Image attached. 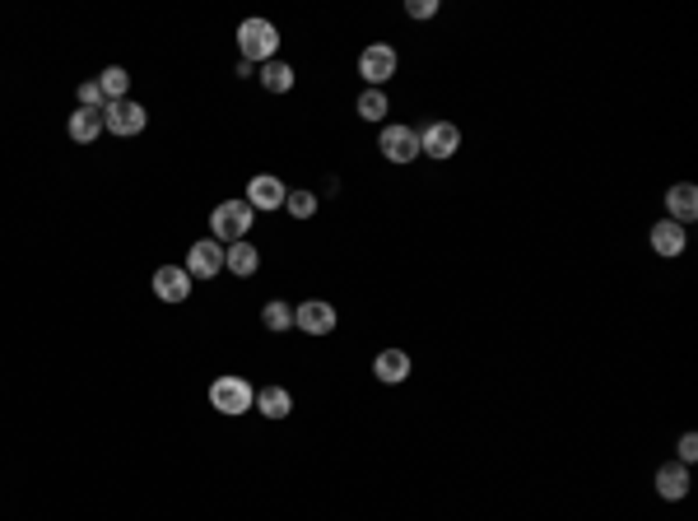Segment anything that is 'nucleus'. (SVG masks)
Listing matches in <instances>:
<instances>
[{"mask_svg":"<svg viewBox=\"0 0 698 521\" xmlns=\"http://www.w3.org/2000/svg\"><path fill=\"white\" fill-rule=\"evenodd\" d=\"M238 52H242L247 66H266V61H275V52H280V28L270 24V19H261V14L242 19L238 24Z\"/></svg>","mask_w":698,"mask_h":521,"instance_id":"nucleus-1","label":"nucleus"},{"mask_svg":"<svg viewBox=\"0 0 698 521\" xmlns=\"http://www.w3.org/2000/svg\"><path fill=\"white\" fill-rule=\"evenodd\" d=\"M252 224H256V210L247 201H219L215 210H210V238H215L219 247L242 242L252 233Z\"/></svg>","mask_w":698,"mask_h":521,"instance_id":"nucleus-2","label":"nucleus"},{"mask_svg":"<svg viewBox=\"0 0 698 521\" xmlns=\"http://www.w3.org/2000/svg\"><path fill=\"white\" fill-rule=\"evenodd\" d=\"M252 405H256V387L247 382V377L224 373V377H215V382H210V410H219V415L238 419V415H247Z\"/></svg>","mask_w":698,"mask_h":521,"instance_id":"nucleus-3","label":"nucleus"},{"mask_svg":"<svg viewBox=\"0 0 698 521\" xmlns=\"http://www.w3.org/2000/svg\"><path fill=\"white\" fill-rule=\"evenodd\" d=\"M461 154V126L457 121H429L424 131H419V159H438V163H447V159H457Z\"/></svg>","mask_w":698,"mask_h":521,"instance_id":"nucleus-4","label":"nucleus"},{"mask_svg":"<svg viewBox=\"0 0 698 521\" xmlns=\"http://www.w3.org/2000/svg\"><path fill=\"white\" fill-rule=\"evenodd\" d=\"M396 66H401V56H396V47L391 42H368L359 52V80L363 89H382V84L396 75Z\"/></svg>","mask_w":698,"mask_h":521,"instance_id":"nucleus-5","label":"nucleus"},{"mask_svg":"<svg viewBox=\"0 0 698 521\" xmlns=\"http://www.w3.org/2000/svg\"><path fill=\"white\" fill-rule=\"evenodd\" d=\"M377 149L387 163H415L419 159V131L405 126V121H387L382 135H377Z\"/></svg>","mask_w":698,"mask_h":521,"instance_id":"nucleus-6","label":"nucleus"},{"mask_svg":"<svg viewBox=\"0 0 698 521\" xmlns=\"http://www.w3.org/2000/svg\"><path fill=\"white\" fill-rule=\"evenodd\" d=\"M103 126H108L112 135H121V140H135V135L149 126V112L140 103H131V98H121V103L103 107Z\"/></svg>","mask_w":698,"mask_h":521,"instance_id":"nucleus-7","label":"nucleus"},{"mask_svg":"<svg viewBox=\"0 0 698 521\" xmlns=\"http://www.w3.org/2000/svg\"><path fill=\"white\" fill-rule=\"evenodd\" d=\"M294 326L303 335H331L340 326V312H336V303H326V298H308V303L294 308Z\"/></svg>","mask_w":698,"mask_h":521,"instance_id":"nucleus-8","label":"nucleus"},{"mask_svg":"<svg viewBox=\"0 0 698 521\" xmlns=\"http://www.w3.org/2000/svg\"><path fill=\"white\" fill-rule=\"evenodd\" d=\"M284 196H289V187H284L275 173H256L252 182H247V196L242 201L252 205V210L270 214V210H284Z\"/></svg>","mask_w":698,"mask_h":521,"instance_id":"nucleus-9","label":"nucleus"},{"mask_svg":"<svg viewBox=\"0 0 698 521\" xmlns=\"http://www.w3.org/2000/svg\"><path fill=\"white\" fill-rule=\"evenodd\" d=\"M191 284H196V280L187 275V266H159V270H154V298H159V303H168V308L187 303Z\"/></svg>","mask_w":698,"mask_h":521,"instance_id":"nucleus-10","label":"nucleus"},{"mask_svg":"<svg viewBox=\"0 0 698 521\" xmlns=\"http://www.w3.org/2000/svg\"><path fill=\"white\" fill-rule=\"evenodd\" d=\"M219 270H224V247L215 238H201L187 247V275L191 280H215Z\"/></svg>","mask_w":698,"mask_h":521,"instance_id":"nucleus-11","label":"nucleus"},{"mask_svg":"<svg viewBox=\"0 0 698 521\" xmlns=\"http://www.w3.org/2000/svg\"><path fill=\"white\" fill-rule=\"evenodd\" d=\"M410 373H415V359H410V349H382L373 359V377L382 382V387H401V382H410Z\"/></svg>","mask_w":698,"mask_h":521,"instance_id":"nucleus-12","label":"nucleus"},{"mask_svg":"<svg viewBox=\"0 0 698 521\" xmlns=\"http://www.w3.org/2000/svg\"><path fill=\"white\" fill-rule=\"evenodd\" d=\"M647 242H652V252H657L661 261H675V256H685V247H689V228L675 224V219H657L652 233H647Z\"/></svg>","mask_w":698,"mask_h":521,"instance_id":"nucleus-13","label":"nucleus"},{"mask_svg":"<svg viewBox=\"0 0 698 521\" xmlns=\"http://www.w3.org/2000/svg\"><path fill=\"white\" fill-rule=\"evenodd\" d=\"M666 219H675V224H694L698 219V187L694 182H675V187H666Z\"/></svg>","mask_w":698,"mask_h":521,"instance_id":"nucleus-14","label":"nucleus"},{"mask_svg":"<svg viewBox=\"0 0 698 521\" xmlns=\"http://www.w3.org/2000/svg\"><path fill=\"white\" fill-rule=\"evenodd\" d=\"M657 498H666V503H680V498H689V489H694V480H689V466H680V461H666V466H657Z\"/></svg>","mask_w":698,"mask_h":521,"instance_id":"nucleus-15","label":"nucleus"},{"mask_svg":"<svg viewBox=\"0 0 698 521\" xmlns=\"http://www.w3.org/2000/svg\"><path fill=\"white\" fill-rule=\"evenodd\" d=\"M224 270L229 275H238V280H252L256 270H261V252H256V242H229L224 247Z\"/></svg>","mask_w":698,"mask_h":521,"instance_id":"nucleus-16","label":"nucleus"},{"mask_svg":"<svg viewBox=\"0 0 698 521\" xmlns=\"http://www.w3.org/2000/svg\"><path fill=\"white\" fill-rule=\"evenodd\" d=\"M66 135L75 140V145H94L98 135H108V126H103V112H89V107H75L66 121Z\"/></svg>","mask_w":698,"mask_h":521,"instance_id":"nucleus-17","label":"nucleus"},{"mask_svg":"<svg viewBox=\"0 0 698 521\" xmlns=\"http://www.w3.org/2000/svg\"><path fill=\"white\" fill-rule=\"evenodd\" d=\"M252 410H261L266 419H289V410H294V396H289V387H261V391H256Z\"/></svg>","mask_w":698,"mask_h":521,"instance_id":"nucleus-18","label":"nucleus"},{"mask_svg":"<svg viewBox=\"0 0 698 521\" xmlns=\"http://www.w3.org/2000/svg\"><path fill=\"white\" fill-rule=\"evenodd\" d=\"M294 84H298L294 66H284V61H266V66H261V89H266V94H289Z\"/></svg>","mask_w":698,"mask_h":521,"instance_id":"nucleus-19","label":"nucleus"},{"mask_svg":"<svg viewBox=\"0 0 698 521\" xmlns=\"http://www.w3.org/2000/svg\"><path fill=\"white\" fill-rule=\"evenodd\" d=\"M354 112H359L363 121H387V112H391L387 89H363L359 103H354Z\"/></svg>","mask_w":698,"mask_h":521,"instance_id":"nucleus-20","label":"nucleus"},{"mask_svg":"<svg viewBox=\"0 0 698 521\" xmlns=\"http://www.w3.org/2000/svg\"><path fill=\"white\" fill-rule=\"evenodd\" d=\"M98 89H103V98H108V103H121V98L131 94V75H126L121 66H108L103 75H98Z\"/></svg>","mask_w":698,"mask_h":521,"instance_id":"nucleus-21","label":"nucleus"},{"mask_svg":"<svg viewBox=\"0 0 698 521\" xmlns=\"http://www.w3.org/2000/svg\"><path fill=\"white\" fill-rule=\"evenodd\" d=\"M261 326H266V331H294V308L275 298V303L261 308Z\"/></svg>","mask_w":698,"mask_h":521,"instance_id":"nucleus-22","label":"nucleus"},{"mask_svg":"<svg viewBox=\"0 0 698 521\" xmlns=\"http://www.w3.org/2000/svg\"><path fill=\"white\" fill-rule=\"evenodd\" d=\"M284 210L294 214V219H312V214H317V196H312L308 187H298L284 196Z\"/></svg>","mask_w":698,"mask_h":521,"instance_id":"nucleus-23","label":"nucleus"},{"mask_svg":"<svg viewBox=\"0 0 698 521\" xmlns=\"http://www.w3.org/2000/svg\"><path fill=\"white\" fill-rule=\"evenodd\" d=\"M75 98H80V107H89V112H103V107H108V98H103V89H98V80H84L80 89H75Z\"/></svg>","mask_w":698,"mask_h":521,"instance_id":"nucleus-24","label":"nucleus"},{"mask_svg":"<svg viewBox=\"0 0 698 521\" xmlns=\"http://www.w3.org/2000/svg\"><path fill=\"white\" fill-rule=\"evenodd\" d=\"M438 10H443L438 0H405V14H410V19H419V24H424V19H433Z\"/></svg>","mask_w":698,"mask_h":521,"instance_id":"nucleus-25","label":"nucleus"},{"mask_svg":"<svg viewBox=\"0 0 698 521\" xmlns=\"http://www.w3.org/2000/svg\"><path fill=\"white\" fill-rule=\"evenodd\" d=\"M675 461H680V466H694V461H698V433H685V438H680Z\"/></svg>","mask_w":698,"mask_h":521,"instance_id":"nucleus-26","label":"nucleus"}]
</instances>
